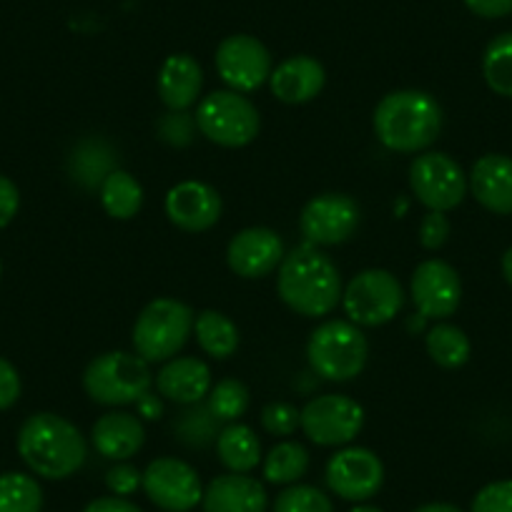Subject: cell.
<instances>
[{"mask_svg":"<svg viewBox=\"0 0 512 512\" xmlns=\"http://www.w3.org/2000/svg\"><path fill=\"white\" fill-rule=\"evenodd\" d=\"M277 292L299 317L322 319L342 302V274L327 251L304 241L279 264Z\"/></svg>","mask_w":512,"mask_h":512,"instance_id":"cell-1","label":"cell"},{"mask_svg":"<svg viewBox=\"0 0 512 512\" xmlns=\"http://www.w3.org/2000/svg\"><path fill=\"white\" fill-rule=\"evenodd\" d=\"M442 118V106L432 93L402 88L382 96L372 113V128L384 149L422 154L440 139Z\"/></svg>","mask_w":512,"mask_h":512,"instance_id":"cell-2","label":"cell"},{"mask_svg":"<svg viewBox=\"0 0 512 512\" xmlns=\"http://www.w3.org/2000/svg\"><path fill=\"white\" fill-rule=\"evenodd\" d=\"M18 455L33 475L43 480H66L86 462L88 442L66 417L36 412L18 430Z\"/></svg>","mask_w":512,"mask_h":512,"instance_id":"cell-3","label":"cell"},{"mask_svg":"<svg viewBox=\"0 0 512 512\" xmlns=\"http://www.w3.org/2000/svg\"><path fill=\"white\" fill-rule=\"evenodd\" d=\"M154 387L151 364L136 352H103L83 372V390L96 405L126 407Z\"/></svg>","mask_w":512,"mask_h":512,"instance_id":"cell-4","label":"cell"},{"mask_svg":"<svg viewBox=\"0 0 512 512\" xmlns=\"http://www.w3.org/2000/svg\"><path fill=\"white\" fill-rule=\"evenodd\" d=\"M307 359L317 377L327 382H352L367 367L369 342L362 327L349 319H327L309 337Z\"/></svg>","mask_w":512,"mask_h":512,"instance_id":"cell-5","label":"cell"},{"mask_svg":"<svg viewBox=\"0 0 512 512\" xmlns=\"http://www.w3.org/2000/svg\"><path fill=\"white\" fill-rule=\"evenodd\" d=\"M194 319L189 304L174 297H159L146 304L134 322L131 342L139 357L149 364L169 362L179 357L184 344L194 334Z\"/></svg>","mask_w":512,"mask_h":512,"instance_id":"cell-6","label":"cell"},{"mask_svg":"<svg viewBox=\"0 0 512 512\" xmlns=\"http://www.w3.org/2000/svg\"><path fill=\"white\" fill-rule=\"evenodd\" d=\"M196 128L211 144L221 149H241L259 136L262 116L246 93L221 88L201 96L194 113Z\"/></svg>","mask_w":512,"mask_h":512,"instance_id":"cell-7","label":"cell"},{"mask_svg":"<svg viewBox=\"0 0 512 512\" xmlns=\"http://www.w3.org/2000/svg\"><path fill=\"white\" fill-rule=\"evenodd\" d=\"M342 307L357 327H382L402 312L405 289L387 269H364L344 287Z\"/></svg>","mask_w":512,"mask_h":512,"instance_id":"cell-8","label":"cell"},{"mask_svg":"<svg viewBox=\"0 0 512 512\" xmlns=\"http://www.w3.org/2000/svg\"><path fill=\"white\" fill-rule=\"evenodd\" d=\"M410 189L427 211L457 209L467 196V174L450 154L422 151L410 164Z\"/></svg>","mask_w":512,"mask_h":512,"instance_id":"cell-9","label":"cell"},{"mask_svg":"<svg viewBox=\"0 0 512 512\" xmlns=\"http://www.w3.org/2000/svg\"><path fill=\"white\" fill-rule=\"evenodd\" d=\"M364 427V407L347 395H319L302 407L299 430L319 447H347Z\"/></svg>","mask_w":512,"mask_h":512,"instance_id":"cell-10","label":"cell"},{"mask_svg":"<svg viewBox=\"0 0 512 512\" xmlns=\"http://www.w3.org/2000/svg\"><path fill=\"white\" fill-rule=\"evenodd\" d=\"M214 66L226 88L239 93H254L256 88H262L274 71L269 48L249 33L224 38L216 46Z\"/></svg>","mask_w":512,"mask_h":512,"instance_id":"cell-11","label":"cell"},{"mask_svg":"<svg viewBox=\"0 0 512 512\" xmlns=\"http://www.w3.org/2000/svg\"><path fill=\"white\" fill-rule=\"evenodd\" d=\"M146 497L164 512H189L204 497V485L194 467L179 457H156L144 470Z\"/></svg>","mask_w":512,"mask_h":512,"instance_id":"cell-12","label":"cell"},{"mask_svg":"<svg viewBox=\"0 0 512 512\" xmlns=\"http://www.w3.org/2000/svg\"><path fill=\"white\" fill-rule=\"evenodd\" d=\"M327 487L347 502H367L384 485V465L377 452L367 447L347 445L334 452L327 462Z\"/></svg>","mask_w":512,"mask_h":512,"instance_id":"cell-13","label":"cell"},{"mask_svg":"<svg viewBox=\"0 0 512 512\" xmlns=\"http://www.w3.org/2000/svg\"><path fill=\"white\" fill-rule=\"evenodd\" d=\"M359 226V206L352 196L337 194H319L304 204L302 216H299V231L304 241L314 246H337L352 239Z\"/></svg>","mask_w":512,"mask_h":512,"instance_id":"cell-14","label":"cell"},{"mask_svg":"<svg viewBox=\"0 0 512 512\" xmlns=\"http://www.w3.org/2000/svg\"><path fill=\"white\" fill-rule=\"evenodd\" d=\"M410 297L417 314L432 322H445L460 309L462 279L445 259H425L410 279Z\"/></svg>","mask_w":512,"mask_h":512,"instance_id":"cell-15","label":"cell"},{"mask_svg":"<svg viewBox=\"0 0 512 512\" xmlns=\"http://www.w3.org/2000/svg\"><path fill=\"white\" fill-rule=\"evenodd\" d=\"M282 236L269 226H249L231 236L226 246V264L241 279H264L279 269L284 262Z\"/></svg>","mask_w":512,"mask_h":512,"instance_id":"cell-16","label":"cell"},{"mask_svg":"<svg viewBox=\"0 0 512 512\" xmlns=\"http://www.w3.org/2000/svg\"><path fill=\"white\" fill-rule=\"evenodd\" d=\"M221 196L211 184L199 179H186L171 186L164 199V211L176 229L186 234H201L221 219Z\"/></svg>","mask_w":512,"mask_h":512,"instance_id":"cell-17","label":"cell"},{"mask_svg":"<svg viewBox=\"0 0 512 512\" xmlns=\"http://www.w3.org/2000/svg\"><path fill=\"white\" fill-rule=\"evenodd\" d=\"M467 189L485 211L497 216L512 214V156L485 154L472 164Z\"/></svg>","mask_w":512,"mask_h":512,"instance_id":"cell-18","label":"cell"},{"mask_svg":"<svg viewBox=\"0 0 512 512\" xmlns=\"http://www.w3.org/2000/svg\"><path fill=\"white\" fill-rule=\"evenodd\" d=\"M156 392L174 405H199L211 392V369L199 357H174L154 377Z\"/></svg>","mask_w":512,"mask_h":512,"instance_id":"cell-19","label":"cell"},{"mask_svg":"<svg viewBox=\"0 0 512 512\" xmlns=\"http://www.w3.org/2000/svg\"><path fill=\"white\" fill-rule=\"evenodd\" d=\"M91 442L98 455L106 457V460H131L146 442L144 420L126 410L106 412L91 427Z\"/></svg>","mask_w":512,"mask_h":512,"instance_id":"cell-20","label":"cell"},{"mask_svg":"<svg viewBox=\"0 0 512 512\" xmlns=\"http://www.w3.org/2000/svg\"><path fill=\"white\" fill-rule=\"evenodd\" d=\"M327 83V71L322 63L312 56H289L279 63L269 76V86L277 101L289 103V106H302V103L314 101L324 91Z\"/></svg>","mask_w":512,"mask_h":512,"instance_id":"cell-21","label":"cell"},{"mask_svg":"<svg viewBox=\"0 0 512 512\" xmlns=\"http://www.w3.org/2000/svg\"><path fill=\"white\" fill-rule=\"evenodd\" d=\"M204 512H267V487L251 475L226 472L204 487Z\"/></svg>","mask_w":512,"mask_h":512,"instance_id":"cell-22","label":"cell"},{"mask_svg":"<svg viewBox=\"0 0 512 512\" xmlns=\"http://www.w3.org/2000/svg\"><path fill=\"white\" fill-rule=\"evenodd\" d=\"M159 98L169 111H189L201 101L204 88V71L199 61L189 53H174L164 61L159 71Z\"/></svg>","mask_w":512,"mask_h":512,"instance_id":"cell-23","label":"cell"},{"mask_svg":"<svg viewBox=\"0 0 512 512\" xmlns=\"http://www.w3.org/2000/svg\"><path fill=\"white\" fill-rule=\"evenodd\" d=\"M216 457H219L221 465L229 472H241V475H249L251 470L262 465V442L256 437V432L251 430L244 422H229V425L221 427L219 437H216Z\"/></svg>","mask_w":512,"mask_h":512,"instance_id":"cell-24","label":"cell"},{"mask_svg":"<svg viewBox=\"0 0 512 512\" xmlns=\"http://www.w3.org/2000/svg\"><path fill=\"white\" fill-rule=\"evenodd\" d=\"M116 169V154L103 139H83L68 159L71 179L86 191L101 189L106 176Z\"/></svg>","mask_w":512,"mask_h":512,"instance_id":"cell-25","label":"cell"},{"mask_svg":"<svg viewBox=\"0 0 512 512\" xmlns=\"http://www.w3.org/2000/svg\"><path fill=\"white\" fill-rule=\"evenodd\" d=\"M194 337L201 352L211 359H229L239 349V327L216 309H204L194 319Z\"/></svg>","mask_w":512,"mask_h":512,"instance_id":"cell-26","label":"cell"},{"mask_svg":"<svg viewBox=\"0 0 512 512\" xmlns=\"http://www.w3.org/2000/svg\"><path fill=\"white\" fill-rule=\"evenodd\" d=\"M98 196H101L103 211L116 221L134 219L144 206V189H141L139 179L123 169L111 171L106 176V181L98 189Z\"/></svg>","mask_w":512,"mask_h":512,"instance_id":"cell-27","label":"cell"},{"mask_svg":"<svg viewBox=\"0 0 512 512\" xmlns=\"http://www.w3.org/2000/svg\"><path fill=\"white\" fill-rule=\"evenodd\" d=\"M427 354L432 362L442 369H460L470 362L472 342L457 324L450 322H435L427 329L425 337Z\"/></svg>","mask_w":512,"mask_h":512,"instance_id":"cell-28","label":"cell"},{"mask_svg":"<svg viewBox=\"0 0 512 512\" xmlns=\"http://www.w3.org/2000/svg\"><path fill=\"white\" fill-rule=\"evenodd\" d=\"M309 462H312V457L302 442L282 440L262 460L264 480L272 482V485H294L309 472Z\"/></svg>","mask_w":512,"mask_h":512,"instance_id":"cell-29","label":"cell"},{"mask_svg":"<svg viewBox=\"0 0 512 512\" xmlns=\"http://www.w3.org/2000/svg\"><path fill=\"white\" fill-rule=\"evenodd\" d=\"M482 78L495 96L512 98V31L487 43L482 53Z\"/></svg>","mask_w":512,"mask_h":512,"instance_id":"cell-30","label":"cell"},{"mask_svg":"<svg viewBox=\"0 0 512 512\" xmlns=\"http://www.w3.org/2000/svg\"><path fill=\"white\" fill-rule=\"evenodd\" d=\"M219 432H221V422L211 415L206 402L184 407L181 415L174 420L176 440H179L181 445L191 447V450H204V447L214 445Z\"/></svg>","mask_w":512,"mask_h":512,"instance_id":"cell-31","label":"cell"},{"mask_svg":"<svg viewBox=\"0 0 512 512\" xmlns=\"http://www.w3.org/2000/svg\"><path fill=\"white\" fill-rule=\"evenodd\" d=\"M0 512H43V490L26 472L0 475Z\"/></svg>","mask_w":512,"mask_h":512,"instance_id":"cell-32","label":"cell"},{"mask_svg":"<svg viewBox=\"0 0 512 512\" xmlns=\"http://www.w3.org/2000/svg\"><path fill=\"white\" fill-rule=\"evenodd\" d=\"M204 402L211 410V415H214L221 425H229V422H239L241 417L246 415L251 395L241 379L226 377L219 379L216 384H211V392Z\"/></svg>","mask_w":512,"mask_h":512,"instance_id":"cell-33","label":"cell"},{"mask_svg":"<svg viewBox=\"0 0 512 512\" xmlns=\"http://www.w3.org/2000/svg\"><path fill=\"white\" fill-rule=\"evenodd\" d=\"M274 512H334V505L327 492L319 487L294 482L279 492L274 500Z\"/></svg>","mask_w":512,"mask_h":512,"instance_id":"cell-34","label":"cell"},{"mask_svg":"<svg viewBox=\"0 0 512 512\" xmlns=\"http://www.w3.org/2000/svg\"><path fill=\"white\" fill-rule=\"evenodd\" d=\"M302 425V410L292 402H269L262 410V427L274 437H292Z\"/></svg>","mask_w":512,"mask_h":512,"instance_id":"cell-35","label":"cell"},{"mask_svg":"<svg viewBox=\"0 0 512 512\" xmlns=\"http://www.w3.org/2000/svg\"><path fill=\"white\" fill-rule=\"evenodd\" d=\"M161 141L171 146H189L196 136V121L189 111H169L156 126Z\"/></svg>","mask_w":512,"mask_h":512,"instance_id":"cell-36","label":"cell"},{"mask_svg":"<svg viewBox=\"0 0 512 512\" xmlns=\"http://www.w3.org/2000/svg\"><path fill=\"white\" fill-rule=\"evenodd\" d=\"M470 512H512V480H495L472 497Z\"/></svg>","mask_w":512,"mask_h":512,"instance_id":"cell-37","label":"cell"},{"mask_svg":"<svg viewBox=\"0 0 512 512\" xmlns=\"http://www.w3.org/2000/svg\"><path fill=\"white\" fill-rule=\"evenodd\" d=\"M452 234V224L442 211H427L420 221V244L427 251H437L447 244Z\"/></svg>","mask_w":512,"mask_h":512,"instance_id":"cell-38","label":"cell"},{"mask_svg":"<svg viewBox=\"0 0 512 512\" xmlns=\"http://www.w3.org/2000/svg\"><path fill=\"white\" fill-rule=\"evenodd\" d=\"M141 482H144V472H139L128 462H116L106 472V487L116 497H131L136 490H141Z\"/></svg>","mask_w":512,"mask_h":512,"instance_id":"cell-39","label":"cell"},{"mask_svg":"<svg viewBox=\"0 0 512 512\" xmlns=\"http://www.w3.org/2000/svg\"><path fill=\"white\" fill-rule=\"evenodd\" d=\"M21 390L23 384L18 369L6 357H0V412L11 410L21 400Z\"/></svg>","mask_w":512,"mask_h":512,"instance_id":"cell-40","label":"cell"},{"mask_svg":"<svg viewBox=\"0 0 512 512\" xmlns=\"http://www.w3.org/2000/svg\"><path fill=\"white\" fill-rule=\"evenodd\" d=\"M21 209V191L8 176H0V229H6Z\"/></svg>","mask_w":512,"mask_h":512,"instance_id":"cell-41","label":"cell"},{"mask_svg":"<svg viewBox=\"0 0 512 512\" xmlns=\"http://www.w3.org/2000/svg\"><path fill=\"white\" fill-rule=\"evenodd\" d=\"M467 11L475 13L477 18H487V21H497L512 13V0H462Z\"/></svg>","mask_w":512,"mask_h":512,"instance_id":"cell-42","label":"cell"},{"mask_svg":"<svg viewBox=\"0 0 512 512\" xmlns=\"http://www.w3.org/2000/svg\"><path fill=\"white\" fill-rule=\"evenodd\" d=\"M83 512H141V507H136L128 497L108 495L96 497V500L88 502V505L83 507Z\"/></svg>","mask_w":512,"mask_h":512,"instance_id":"cell-43","label":"cell"},{"mask_svg":"<svg viewBox=\"0 0 512 512\" xmlns=\"http://www.w3.org/2000/svg\"><path fill=\"white\" fill-rule=\"evenodd\" d=\"M136 415L144 422L161 420V417H164V397H161L159 392L149 390L144 397L136 400Z\"/></svg>","mask_w":512,"mask_h":512,"instance_id":"cell-44","label":"cell"},{"mask_svg":"<svg viewBox=\"0 0 512 512\" xmlns=\"http://www.w3.org/2000/svg\"><path fill=\"white\" fill-rule=\"evenodd\" d=\"M412 512H462L457 505H450V502H427V505H420Z\"/></svg>","mask_w":512,"mask_h":512,"instance_id":"cell-45","label":"cell"},{"mask_svg":"<svg viewBox=\"0 0 512 512\" xmlns=\"http://www.w3.org/2000/svg\"><path fill=\"white\" fill-rule=\"evenodd\" d=\"M500 269H502V277H505V282L512 287V246L505 251V254H502Z\"/></svg>","mask_w":512,"mask_h":512,"instance_id":"cell-46","label":"cell"},{"mask_svg":"<svg viewBox=\"0 0 512 512\" xmlns=\"http://www.w3.org/2000/svg\"><path fill=\"white\" fill-rule=\"evenodd\" d=\"M349 512H384V510H379V507H374V505H367V502H357V505H354Z\"/></svg>","mask_w":512,"mask_h":512,"instance_id":"cell-47","label":"cell"},{"mask_svg":"<svg viewBox=\"0 0 512 512\" xmlns=\"http://www.w3.org/2000/svg\"><path fill=\"white\" fill-rule=\"evenodd\" d=\"M0 274H3V262H0Z\"/></svg>","mask_w":512,"mask_h":512,"instance_id":"cell-48","label":"cell"}]
</instances>
